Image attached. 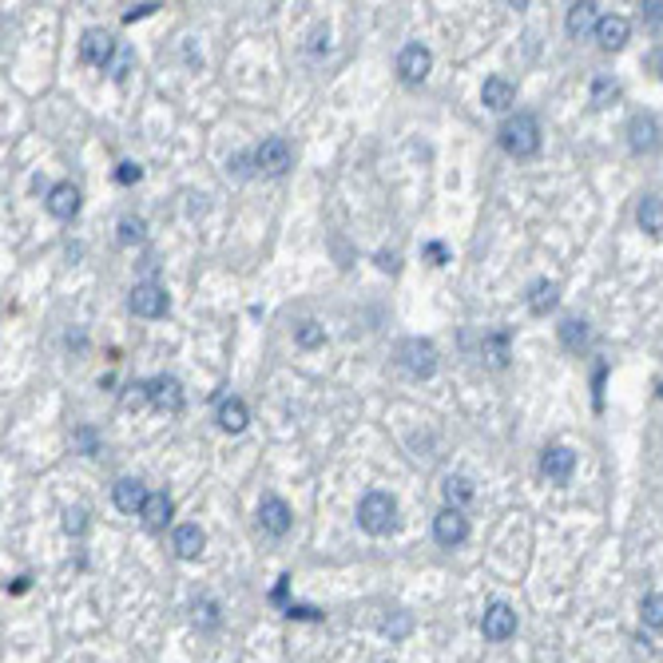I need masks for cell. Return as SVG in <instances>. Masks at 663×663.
I'll return each instance as SVG.
<instances>
[{
  "label": "cell",
  "instance_id": "1",
  "mask_svg": "<svg viewBox=\"0 0 663 663\" xmlns=\"http://www.w3.org/2000/svg\"><path fill=\"white\" fill-rule=\"evenodd\" d=\"M501 147L509 155H517V159H529V155H537L540 151V124H537V116H529V112H517V116H509L501 124Z\"/></svg>",
  "mask_w": 663,
  "mask_h": 663
},
{
  "label": "cell",
  "instance_id": "25",
  "mask_svg": "<svg viewBox=\"0 0 663 663\" xmlns=\"http://www.w3.org/2000/svg\"><path fill=\"white\" fill-rule=\"evenodd\" d=\"M635 219H640V227H643L648 235H663V199H659V195L640 199V211H635Z\"/></svg>",
  "mask_w": 663,
  "mask_h": 663
},
{
  "label": "cell",
  "instance_id": "23",
  "mask_svg": "<svg viewBox=\"0 0 663 663\" xmlns=\"http://www.w3.org/2000/svg\"><path fill=\"white\" fill-rule=\"evenodd\" d=\"M246 405L238 398H219V426H223L227 433H243L246 429Z\"/></svg>",
  "mask_w": 663,
  "mask_h": 663
},
{
  "label": "cell",
  "instance_id": "7",
  "mask_svg": "<svg viewBox=\"0 0 663 663\" xmlns=\"http://www.w3.org/2000/svg\"><path fill=\"white\" fill-rule=\"evenodd\" d=\"M433 537H437V545L445 548H457L469 540V521L461 517V509H441L437 521H433Z\"/></svg>",
  "mask_w": 663,
  "mask_h": 663
},
{
  "label": "cell",
  "instance_id": "12",
  "mask_svg": "<svg viewBox=\"0 0 663 663\" xmlns=\"http://www.w3.org/2000/svg\"><path fill=\"white\" fill-rule=\"evenodd\" d=\"M80 52H84L88 64H96V68H112L116 60V40L108 36L104 29H88L84 40H80Z\"/></svg>",
  "mask_w": 663,
  "mask_h": 663
},
{
  "label": "cell",
  "instance_id": "16",
  "mask_svg": "<svg viewBox=\"0 0 663 663\" xmlns=\"http://www.w3.org/2000/svg\"><path fill=\"white\" fill-rule=\"evenodd\" d=\"M112 496H116V509L119 512H143V504H147V496H151V493H147L140 481H132V477H119Z\"/></svg>",
  "mask_w": 663,
  "mask_h": 663
},
{
  "label": "cell",
  "instance_id": "2",
  "mask_svg": "<svg viewBox=\"0 0 663 663\" xmlns=\"http://www.w3.org/2000/svg\"><path fill=\"white\" fill-rule=\"evenodd\" d=\"M357 524H362L370 537H385V532L398 524V501L390 493H366L357 504Z\"/></svg>",
  "mask_w": 663,
  "mask_h": 663
},
{
  "label": "cell",
  "instance_id": "38",
  "mask_svg": "<svg viewBox=\"0 0 663 663\" xmlns=\"http://www.w3.org/2000/svg\"><path fill=\"white\" fill-rule=\"evenodd\" d=\"M643 21H648V24H659V21H663V0H651V4H643Z\"/></svg>",
  "mask_w": 663,
  "mask_h": 663
},
{
  "label": "cell",
  "instance_id": "8",
  "mask_svg": "<svg viewBox=\"0 0 663 663\" xmlns=\"http://www.w3.org/2000/svg\"><path fill=\"white\" fill-rule=\"evenodd\" d=\"M481 632H485V640H489V643L512 640V635H517V612H512L509 604H493L489 612H485V620H481Z\"/></svg>",
  "mask_w": 663,
  "mask_h": 663
},
{
  "label": "cell",
  "instance_id": "40",
  "mask_svg": "<svg viewBox=\"0 0 663 663\" xmlns=\"http://www.w3.org/2000/svg\"><path fill=\"white\" fill-rule=\"evenodd\" d=\"M377 266L382 271H398V254H377Z\"/></svg>",
  "mask_w": 663,
  "mask_h": 663
},
{
  "label": "cell",
  "instance_id": "36",
  "mask_svg": "<svg viewBox=\"0 0 663 663\" xmlns=\"http://www.w3.org/2000/svg\"><path fill=\"white\" fill-rule=\"evenodd\" d=\"M426 259H429L433 266H445V263H449V251H445L441 243H429V246H426Z\"/></svg>",
  "mask_w": 663,
  "mask_h": 663
},
{
  "label": "cell",
  "instance_id": "27",
  "mask_svg": "<svg viewBox=\"0 0 663 663\" xmlns=\"http://www.w3.org/2000/svg\"><path fill=\"white\" fill-rule=\"evenodd\" d=\"M640 620H643V628L663 632V596L659 592H651V596L640 600Z\"/></svg>",
  "mask_w": 663,
  "mask_h": 663
},
{
  "label": "cell",
  "instance_id": "28",
  "mask_svg": "<svg viewBox=\"0 0 663 663\" xmlns=\"http://www.w3.org/2000/svg\"><path fill=\"white\" fill-rule=\"evenodd\" d=\"M294 342H298L302 349H314V346L326 342V330H322L314 318H306V322H298V326H294Z\"/></svg>",
  "mask_w": 663,
  "mask_h": 663
},
{
  "label": "cell",
  "instance_id": "32",
  "mask_svg": "<svg viewBox=\"0 0 663 663\" xmlns=\"http://www.w3.org/2000/svg\"><path fill=\"white\" fill-rule=\"evenodd\" d=\"M140 179H143V168H140V163L124 159V163L116 168V183H119V187H132V183H140Z\"/></svg>",
  "mask_w": 663,
  "mask_h": 663
},
{
  "label": "cell",
  "instance_id": "13",
  "mask_svg": "<svg viewBox=\"0 0 663 663\" xmlns=\"http://www.w3.org/2000/svg\"><path fill=\"white\" fill-rule=\"evenodd\" d=\"M540 469H545L548 481L564 485L568 477H573V469H576V453L568 445H552V449H545V457H540Z\"/></svg>",
  "mask_w": 663,
  "mask_h": 663
},
{
  "label": "cell",
  "instance_id": "18",
  "mask_svg": "<svg viewBox=\"0 0 663 663\" xmlns=\"http://www.w3.org/2000/svg\"><path fill=\"white\" fill-rule=\"evenodd\" d=\"M48 211L56 219H64V223H68V219H76L80 215V191L72 187V183H56V187L48 191Z\"/></svg>",
  "mask_w": 663,
  "mask_h": 663
},
{
  "label": "cell",
  "instance_id": "17",
  "mask_svg": "<svg viewBox=\"0 0 663 663\" xmlns=\"http://www.w3.org/2000/svg\"><path fill=\"white\" fill-rule=\"evenodd\" d=\"M481 99H485V108H493V112H509V108L517 104V88H512L504 76H489L485 88H481Z\"/></svg>",
  "mask_w": 663,
  "mask_h": 663
},
{
  "label": "cell",
  "instance_id": "37",
  "mask_svg": "<svg viewBox=\"0 0 663 663\" xmlns=\"http://www.w3.org/2000/svg\"><path fill=\"white\" fill-rule=\"evenodd\" d=\"M155 8H159V4H135V8H127V13H124V21L135 24V21H143V16H151Z\"/></svg>",
  "mask_w": 663,
  "mask_h": 663
},
{
  "label": "cell",
  "instance_id": "19",
  "mask_svg": "<svg viewBox=\"0 0 663 663\" xmlns=\"http://www.w3.org/2000/svg\"><path fill=\"white\" fill-rule=\"evenodd\" d=\"M596 24H600V4H592V0H580V4L568 8V36H588L596 32Z\"/></svg>",
  "mask_w": 663,
  "mask_h": 663
},
{
  "label": "cell",
  "instance_id": "33",
  "mask_svg": "<svg viewBox=\"0 0 663 663\" xmlns=\"http://www.w3.org/2000/svg\"><path fill=\"white\" fill-rule=\"evenodd\" d=\"M72 445H76L80 453H96V449H99V437H96V429L80 426L76 433H72Z\"/></svg>",
  "mask_w": 663,
  "mask_h": 663
},
{
  "label": "cell",
  "instance_id": "20",
  "mask_svg": "<svg viewBox=\"0 0 663 663\" xmlns=\"http://www.w3.org/2000/svg\"><path fill=\"white\" fill-rule=\"evenodd\" d=\"M171 509H175V504H171V496H168V493H151V496H147V504H143L140 517H143V524H147L151 532H159V529H168Z\"/></svg>",
  "mask_w": 663,
  "mask_h": 663
},
{
  "label": "cell",
  "instance_id": "11",
  "mask_svg": "<svg viewBox=\"0 0 663 663\" xmlns=\"http://www.w3.org/2000/svg\"><path fill=\"white\" fill-rule=\"evenodd\" d=\"M628 143H632V151H656L659 147V124H656V116L651 112H635L628 119Z\"/></svg>",
  "mask_w": 663,
  "mask_h": 663
},
{
  "label": "cell",
  "instance_id": "10",
  "mask_svg": "<svg viewBox=\"0 0 663 663\" xmlns=\"http://www.w3.org/2000/svg\"><path fill=\"white\" fill-rule=\"evenodd\" d=\"M259 524H263V532H271V537H287L290 532V504L282 501V496H263V504H259Z\"/></svg>",
  "mask_w": 663,
  "mask_h": 663
},
{
  "label": "cell",
  "instance_id": "24",
  "mask_svg": "<svg viewBox=\"0 0 663 663\" xmlns=\"http://www.w3.org/2000/svg\"><path fill=\"white\" fill-rule=\"evenodd\" d=\"M441 493H445V501H449V509H461V504L473 501V481L461 473H449L445 481H441Z\"/></svg>",
  "mask_w": 663,
  "mask_h": 663
},
{
  "label": "cell",
  "instance_id": "4",
  "mask_svg": "<svg viewBox=\"0 0 663 663\" xmlns=\"http://www.w3.org/2000/svg\"><path fill=\"white\" fill-rule=\"evenodd\" d=\"M127 306H132V314H140V318H163L171 302H168V290H163L159 282H135Z\"/></svg>",
  "mask_w": 663,
  "mask_h": 663
},
{
  "label": "cell",
  "instance_id": "39",
  "mask_svg": "<svg viewBox=\"0 0 663 663\" xmlns=\"http://www.w3.org/2000/svg\"><path fill=\"white\" fill-rule=\"evenodd\" d=\"M648 64H651V68H656V72H651V76H656V80H663V52H651V56H648Z\"/></svg>",
  "mask_w": 663,
  "mask_h": 663
},
{
  "label": "cell",
  "instance_id": "34",
  "mask_svg": "<svg viewBox=\"0 0 663 663\" xmlns=\"http://www.w3.org/2000/svg\"><path fill=\"white\" fill-rule=\"evenodd\" d=\"M64 529H68L72 537H80V532L88 529V512L84 509H68V512H64Z\"/></svg>",
  "mask_w": 663,
  "mask_h": 663
},
{
  "label": "cell",
  "instance_id": "21",
  "mask_svg": "<svg viewBox=\"0 0 663 663\" xmlns=\"http://www.w3.org/2000/svg\"><path fill=\"white\" fill-rule=\"evenodd\" d=\"M481 354L493 370H504L509 366V330H489L481 342Z\"/></svg>",
  "mask_w": 663,
  "mask_h": 663
},
{
  "label": "cell",
  "instance_id": "15",
  "mask_svg": "<svg viewBox=\"0 0 663 663\" xmlns=\"http://www.w3.org/2000/svg\"><path fill=\"white\" fill-rule=\"evenodd\" d=\"M202 545H207V532L199 529V524H179L171 537V548L179 560H199L202 556Z\"/></svg>",
  "mask_w": 663,
  "mask_h": 663
},
{
  "label": "cell",
  "instance_id": "26",
  "mask_svg": "<svg viewBox=\"0 0 663 663\" xmlns=\"http://www.w3.org/2000/svg\"><path fill=\"white\" fill-rule=\"evenodd\" d=\"M588 338H592V330H588L584 318H564V322H560V342H564V349H584Z\"/></svg>",
  "mask_w": 663,
  "mask_h": 663
},
{
  "label": "cell",
  "instance_id": "5",
  "mask_svg": "<svg viewBox=\"0 0 663 663\" xmlns=\"http://www.w3.org/2000/svg\"><path fill=\"white\" fill-rule=\"evenodd\" d=\"M254 168H259L263 175H287L290 168V143L287 140H263L259 147H254Z\"/></svg>",
  "mask_w": 663,
  "mask_h": 663
},
{
  "label": "cell",
  "instance_id": "30",
  "mask_svg": "<svg viewBox=\"0 0 663 663\" xmlns=\"http://www.w3.org/2000/svg\"><path fill=\"white\" fill-rule=\"evenodd\" d=\"M219 620H223V616H219V604L215 600H207V596H202V600H195V624L199 628H219Z\"/></svg>",
  "mask_w": 663,
  "mask_h": 663
},
{
  "label": "cell",
  "instance_id": "29",
  "mask_svg": "<svg viewBox=\"0 0 663 663\" xmlns=\"http://www.w3.org/2000/svg\"><path fill=\"white\" fill-rule=\"evenodd\" d=\"M612 99H620V84H616V80H607V76H596V84H592V104H596V108H607Z\"/></svg>",
  "mask_w": 663,
  "mask_h": 663
},
{
  "label": "cell",
  "instance_id": "35",
  "mask_svg": "<svg viewBox=\"0 0 663 663\" xmlns=\"http://www.w3.org/2000/svg\"><path fill=\"white\" fill-rule=\"evenodd\" d=\"M132 64H135V52H132V48H119V56L112 60V76H116V80H127Z\"/></svg>",
  "mask_w": 663,
  "mask_h": 663
},
{
  "label": "cell",
  "instance_id": "22",
  "mask_svg": "<svg viewBox=\"0 0 663 663\" xmlns=\"http://www.w3.org/2000/svg\"><path fill=\"white\" fill-rule=\"evenodd\" d=\"M556 302H560L556 282L540 279V282H532V287H529V310H532V314H548V310H556Z\"/></svg>",
  "mask_w": 663,
  "mask_h": 663
},
{
  "label": "cell",
  "instance_id": "31",
  "mask_svg": "<svg viewBox=\"0 0 663 663\" xmlns=\"http://www.w3.org/2000/svg\"><path fill=\"white\" fill-rule=\"evenodd\" d=\"M140 238H143V219H132V215L119 219V243L132 246V243H140Z\"/></svg>",
  "mask_w": 663,
  "mask_h": 663
},
{
  "label": "cell",
  "instance_id": "3",
  "mask_svg": "<svg viewBox=\"0 0 663 663\" xmlns=\"http://www.w3.org/2000/svg\"><path fill=\"white\" fill-rule=\"evenodd\" d=\"M398 357H401V366L413 377H433V374H437V346H433L429 338H405V342L398 346Z\"/></svg>",
  "mask_w": 663,
  "mask_h": 663
},
{
  "label": "cell",
  "instance_id": "14",
  "mask_svg": "<svg viewBox=\"0 0 663 663\" xmlns=\"http://www.w3.org/2000/svg\"><path fill=\"white\" fill-rule=\"evenodd\" d=\"M628 32H632V24H628V16H600V24H596V40H600V48L604 52H620L624 44H628Z\"/></svg>",
  "mask_w": 663,
  "mask_h": 663
},
{
  "label": "cell",
  "instance_id": "6",
  "mask_svg": "<svg viewBox=\"0 0 663 663\" xmlns=\"http://www.w3.org/2000/svg\"><path fill=\"white\" fill-rule=\"evenodd\" d=\"M147 401L155 405L159 413H179L183 409V385H179V377H151L147 382Z\"/></svg>",
  "mask_w": 663,
  "mask_h": 663
},
{
  "label": "cell",
  "instance_id": "9",
  "mask_svg": "<svg viewBox=\"0 0 663 663\" xmlns=\"http://www.w3.org/2000/svg\"><path fill=\"white\" fill-rule=\"evenodd\" d=\"M429 68H433V56H429L426 44H405L401 56H398V72H401L405 84H421V80L429 76Z\"/></svg>",
  "mask_w": 663,
  "mask_h": 663
}]
</instances>
